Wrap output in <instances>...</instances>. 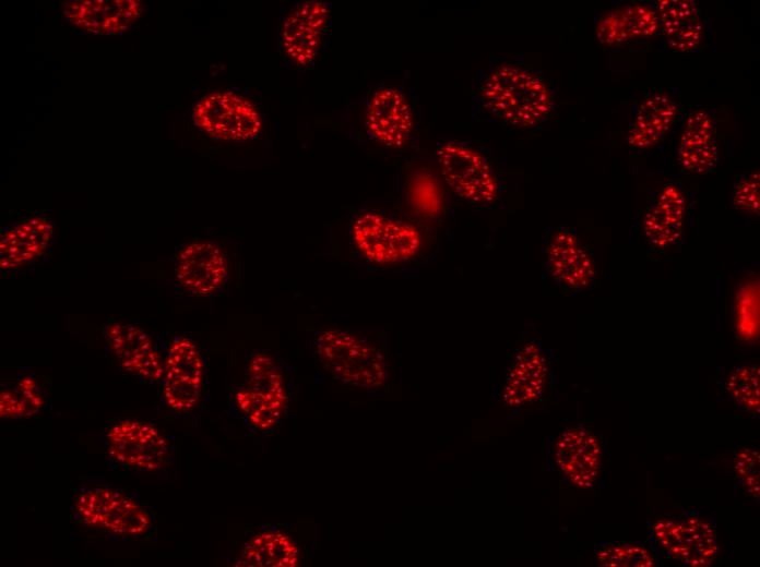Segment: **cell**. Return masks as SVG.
I'll list each match as a JSON object with an SVG mask.
<instances>
[{
    "mask_svg": "<svg viewBox=\"0 0 760 567\" xmlns=\"http://www.w3.org/2000/svg\"><path fill=\"white\" fill-rule=\"evenodd\" d=\"M480 99L490 113L516 128L537 125L554 109L547 83L536 73L512 64L501 65L488 75Z\"/></svg>",
    "mask_w": 760,
    "mask_h": 567,
    "instance_id": "6da1fadb",
    "label": "cell"
},
{
    "mask_svg": "<svg viewBox=\"0 0 760 567\" xmlns=\"http://www.w3.org/2000/svg\"><path fill=\"white\" fill-rule=\"evenodd\" d=\"M316 351L339 382L363 389H377L388 377L383 353L367 340L343 329L328 328L316 337Z\"/></svg>",
    "mask_w": 760,
    "mask_h": 567,
    "instance_id": "7a4b0ae2",
    "label": "cell"
},
{
    "mask_svg": "<svg viewBox=\"0 0 760 567\" xmlns=\"http://www.w3.org/2000/svg\"><path fill=\"white\" fill-rule=\"evenodd\" d=\"M351 236L363 256L379 265L406 262L423 245L421 232L415 225L376 212L359 214L352 222Z\"/></svg>",
    "mask_w": 760,
    "mask_h": 567,
    "instance_id": "3957f363",
    "label": "cell"
},
{
    "mask_svg": "<svg viewBox=\"0 0 760 567\" xmlns=\"http://www.w3.org/2000/svg\"><path fill=\"white\" fill-rule=\"evenodd\" d=\"M441 174L449 188L461 198L476 205H488L499 193L498 180L476 149L460 142H446L437 147Z\"/></svg>",
    "mask_w": 760,
    "mask_h": 567,
    "instance_id": "277c9868",
    "label": "cell"
},
{
    "mask_svg": "<svg viewBox=\"0 0 760 567\" xmlns=\"http://www.w3.org/2000/svg\"><path fill=\"white\" fill-rule=\"evenodd\" d=\"M75 509L85 524L116 535L140 536L152 526V517L139 503L112 488L84 490Z\"/></svg>",
    "mask_w": 760,
    "mask_h": 567,
    "instance_id": "5b68a950",
    "label": "cell"
},
{
    "mask_svg": "<svg viewBox=\"0 0 760 567\" xmlns=\"http://www.w3.org/2000/svg\"><path fill=\"white\" fill-rule=\"evenodd\" d=\"M193 123L213 138L248 141L262 129L256 106L233 92H217L202 97L192 111Z\"/></svg>",
    "mask_w": 760,
    "mask_h": 567,
    "instance_id": "8992f818",
    "label": "cell"
},
{
    "mask_svg": "<svg viewBox=\"0 0 760 567\" xmlns=\"http://www.w3.org/2000/svg\"><path fill=\"white\" fill-rule=\"evenodd\" d=\"M106 439L111 459L136 470H159L169 457L168 441L147 422L120 421L108 429Z\"/></svg>",
    "mask_w": 760,
    "mask_h": 567,
    "instance_id": "52a82bcc",
    "label": "cell"
},
{
    "mask_svg": "<svg viewBox=\"0 0 760 567\" xmlns=\"http://www.w3.org/2000/svg\"><path fill=\"white\" fill-rule=\"evenodd\" d=\"M204 363L197 345L188 337L173 340L164 362L163 396L176 412L193 409L201 396Z\"/></svg>",
    "mask_w": 760,
    "mask_h": 567,
    "instance_id": "ba28073f",
    "label": "cell"
},
{
    "mask_svg": "<svg viewBox=\"0 0 760 567\" xmlns=\"http://www.w3.org/2000/svg\"><path fill=\"white\" fill-rule=\"evenodd\" d=\"M652 535L672 558L691 567L711 565L719 551L714 530L697 518L657 521L652 528Z\"/></svg>",
    "mask_w": 760,
    "mask_h": 567,
    "instance_id": "9c48e42d",
    "label": "cell"
},
{
    "mask_svg": "<svg viewBox=\"0 0 760 567\" xmlns=\"http://www.w3.org/2000/svg\"><path fill=\"white\" fill-rule=\"evenodd\" d=\"M228 273L227 256L213 242H190L177 255L175 277L188 293L203 297L216 292L225 285Z\"/></svg>",
    "mask_w": 760,
    "mask_h": 567,
    "instance_id": "30bf717a",
    "label": "cell"
},
{
    "mask_svg": "<svg viewBox=\"0 0 760 567\" xmlns=\"http://www.w3.org/2000/svg\"><path fill=\"white\" fill-rule=\"evenodd\" d=\"M329 20V7L317 0L304 1L294 8L282 25L284 52L299 65L310 64L319 50Z\"/></svg>",
    "mask_w": 760,
    "mask_h": 567,
    "instance_id": "8fae6325",
    "label": "cell"
},
{
    "mask_svg": "<svg viewBox=\"0 0 760 567\" xmlns=\"http://www.w3.org/2000/svg\"><path fill=\"white\" fill-rule=\"evenodd\" d=\"M67 20L96 35H118L139 20L142 2L138 0H72L62 4Z\"/></svg>",
    "mask_w": 760,
    "mask_h": 567,
    "instance_id": "7c38bea8",
    "label": "cell"
},
{
    "mask_svg": "<svg viewBox=\"0 0 760 567\" xmlns=\"http://www.w3.org/2000/svg\"><path fill=\"white\" fill-rule=\"evenodd\" d=\"M366 128L377 142L401 147L409 138L414 119L411 106L401 91L382 87L376 91L367 105Z\"/></svg>",
    "mask_w": 760,
    "mask_h": 567,
    "instance_id": "4fadbf2b",
    "label": "cell"
},
{
    "mask_svg": "<svg viewBox=\"0 0 760 567\" xmlns=\"http://www.w3.org/2000/svg\"><path fill=\"white\" fill-rule=\"evenodd\" d=\"M555 460L561 473L574 486L590 488L599 473L602 448L590 431L570 427L557 439Z\"/></svg>",
    "mask_w": 760,
    "mask_h": 567,
    "instance_id": "5bb4252c",
    "label": "cell"
},
{
    "mask_svg": "<svg viewBox=\"0 0 760 567\" xmlns=\"http://www.w3.org/2000/svg\"><path fill=\"white\" fill-rule=\"evenodd\" d=\"M653 10L666 46L678 52L698 48L703 36L700 9L691 0H660Z\"/></svg>",
    "mask_w": 760,
    "mask_h": 567,
    "instance_id": "9a60e30c",
    "label": "cell"
},
{
    "mask_svg": "<svg viewBox=\"0 0 760 567\" xmlns=\"http://www.w3.org/2000/svg\"><path fill=\"white\" fill-rule=\"evenodd\" d=\"M52 233L50 220L38 216L8 229L0 239L1 268L16 269L40 257L50 243Z\"/></svg>",
    "mask_w": 760,
    "mask_h": 567,
    "instance_id": "2e32d148",
    "label": "cell"
},
{
    "mask_svg": "<svg viewBox=\"0 0 760 567\" xmlns=\"http://www.w3.org/2000/svg\"><path fill=\"white\" fill-rule=\"evenodd\" d=\"M547 378L546 358L535 342L526 343L516 354L502 389L503 402L511 407L536 400Z\"/></svg>",
    "mask_w": 760,
    "mask_h": 567,
    "instance_id": "e0dca14e",
    "label": "cell"
},
{
    "mask_svg": "<svg viewBox=\"0 0 760 567\" xmlns=\"http://www.w3.org/2000/svg\"><path fill=\"white\" fill-rule=\"evenodd\" d=\"M547 263L554 279L570 289L584 288L594 278V266L587 251L569 230L555 234L547 249Z\"/></svg>",
    "mask_w": 760,
    "mask_h": 567,
    "instance_id": "ac0fdd59",
    "label": "cell"
},
{
    "mask_svg": "<svg viewBox=\"0 0 760 567\" xmlns=\"http://www.w3.org/2000/svg\"><path fill=\"white\" fill-rule=\"evenodd\" d=\"M680 167L692 173H702L715 165L717 146L714 122L711 116L701 109L692 111L686 119L677 150Z\"/></svg>",
    "mask_w": 760,
    "mask_h": 567,
    "instance_id": "d6986e66",
    "label": "cell"
},
{
    "mask_svg": "<svg viewBox=\"0 0 760 567\" xmlns=\"http://www.w3.org/2000/svg\"><path fill=\"white\" fill-rule=\"evenodd\" d=\"M678 112L677 104L666 95L646 97L638 107L627 133V144L634 149H646L670 130Z\"/></svg>",
    "mask_w": 760,
    "mask_h": 567,
    "instance_id": "ffe728a7",
    "label": "cell"
},
{
    "mask_svg": "<svg viewBox=\"0 0 760 567\" xmlns=\"http://www.w3.org/2000/svg\"><path fill=\"white\" fill-rule=\"evenodd\" d=\"M686 201L675 184H666L661 190L643 220L646 240L656 248H667L675 243L681 233Z\"/></svg>",
    "mask_w": 760,
    "mask_h": 567,
    "instance_id": "44dd1931",
    "label": "cell"
},
{
    "mask_svg": "<svg viewBox=\"0 0 760 567\" xmlns=\"http://www.w3.org/2000/svg\"><path fill=\"white\" fill-rule=\"evenodd\" d=\"M658 31L653 8L629 4L605 14L595 26V35L604 45H619L653 36Z\"/></svg>",
    "mask_w": 760,
    "mask_h": 567,
    "instance_id": "7402d4cb",
    "label": "cell"
},
{
    "mask_svg": "<svg viewBox=\"0 0 760 567\" xmlns=\"http://www.w3.org/2000/svg\"><path fill=\"white\" fill-rule=\"evenodd\" d=\"M299 551L285 532L269 528L256 533L242 547L236 565L252 567H295Z\"/></svg>",
    "mask_w": 760,
    "mask_h": 567,
    "instance_id": "603a6c76",
    "label": "cell"
},
{
    "mask_svg": "<svg viewBox=\"0 0 760 567\" xmlns=\"http://www.w3.org/2000/svg\"><path fill=\"white\" fill-rule=\"evenodd\" d=\"M235 398L249 422L261 431L276 425L287 403V396L269 394L249 386L238 390Z\"/></svg>",
    "mask_w": 760,
    "mask_h": 567,
    "instance_id": "cb8c5ba5",
    "label": "cell"
},
{
    "mask_svg": "<svg viewBox=\"0 0 760 567\" xmlns=\"http://www.w3.org/2000/svg\"><path fill=\"white\" fill-rule=\"evenodd\" d=\"M408 201L413 209L427 218H437L443 210V193L437 178L421 171L408 184Z\"/></svg>",
    "mask_w": 760,
    "mask_h": 567,
    "instance_id": "d4e9b609",
    "label": "cell"
},
{
    "mask_svg": "<svg viewBox=\"0 0 760 567\" xmlns=\"http://www.w3.org/2000/svg\"><path fill=\"white\" fill-rule=\"evenodd\" d=\"M106 340L111 352L120 361L154 348L150 336L142 328L131 324H110L106 330Z\"/></svg>",
    "mask_w": 760,
    "mask_h": 567,
    "instance_id": "484cf974",
    "label": "cell"
},
{
    "mask_svg": "<svg viewBox=\"0 0 760 567\" xmlns=\"http://www.w3.org/2000/svg\"><path fill=\"white\" fill-rule=\"evenodd\" d=\"M247 372L249 387L273 395L287 396L281 369L271 355L264 352L252 355Z\"/></svg>",
    "mask_w": 760,
    "mask_h": 567,
    "instance_id": "4316f807",
    "label": "cell"
},
{
    "mask_svg": "<svg viewBox=\"0 0 760 567\" xmlns=\"http://www.w3.org/2000/svg\"><path fill=\"white\" fill-rule=\"evenodd\" d=\"M726 388L746 410L759 413V366L738 367L727 379Z\"/></svg>",
    "mask_w": 760,
    "mask_h": 567,
    "instance_id": "83f0119b",
    "label": "cell"
},
{
    "mask_svg": "<svg viewBox=\"0 0 760 567\" xmlns=\"http://www.w3.org/2000/svg\"><path fill=\"white\" fill-rule=\"evenodd\" d=\"M599 566L608 567H651L655 560L651 553L637 544H611L596 552Z\"/></svg>",
    "mask_w": 760,
    "mask_h": 567,
    "instance_id": "f1b7e54d",
    "label": "cell"
},
{
    "mask_svg": "<svg viewBox=\"0 0 760 567\" xmlns=\"http://www.w3.org/2000/svg\"><path fill=\"white\" fill-rule=\"evenodd\" d=\"M736 475L748 492L753 497L760 495V455L753 448L740 449L734 459Z\"/></svg>",
    "mask_w": 760,
    "mask_h": 567,
    "instance_id": "f546056e",
    "label": "cell"
},
{
    "mask_svg": "<svg viewBox=\"0 0 760 567\" xmlns=\"http://www.w3.org/2000/svg\"><path fill=\"white\" fill-rule=\"evenodd\" d=\"M121 366L128 373L154 382L159 381L164 376V362L154 348L121 361Z\"/></svg>",
    "mask_w": 760,
    "mask_h": 567,
    "instance_id": "4dcf8cb0",
    "label": "cell"
},
{
    "mask_svg": "<svg viewBox=\"0 0 760 567\" xmlns=\"http://www.w3.org/2000/svg\"><path fill=\"white\" fill-rule=\"evenodd\" d=\"M759 172L745 174L740 178L733 191V204L751 214L759 213Z\"/></svg>",
    "mask_w": 760,
    "mask_h": 567,
    "instance_id": "1f68e13d",
    "label": "cell"
},
{
    "mask_svg": "<svg viewBox=\"0 0 760 567\" xmlns=\"http://www.w3.org/2000/svg\"><path fill=\"white\" fill-rule=\"evenodd\" d=\"M737 328L746 339H753L758 335V302L743 301L739 305L737 316Z\"/></svg>",
    "mask_w": 760,
    "mask_h": 567,
    "instance_id": "d6a6232c",
    "label": "cell"
},
{
    "mask_svg": "<svg viewBox=\"0 0 760 567\" xmlns=\"http://www.w3.org/2000/svg\"><path fill=\"white\" fill-rule=\"evenodd\" d=\"M29 409L17 388L5 389L0 395V415L1 418H22L29 415Z\"/></svg>",
    "mask_w": 760,
    "mask_h": 567,
    "instance_id": "836d02e7",
    "label": "cell"
},
{
    "mask_svg": "<svg viewBox=\"0 0 760 567\" xmlns=\"http://www.w3.org/2000/svg\"><path fill=\"white\" fill-rule=\"evenodd\" d=\"M16 388L22 394L31 414L35 413L41 408L44 403L43 396L33 378L28 376L22 377L19 381Z\"/></svg>",
    "mask_w": 760,
    "mask_h": 567,
    "instance_id": "e575fe53",
    "label": "cell"
}]
</instances>
